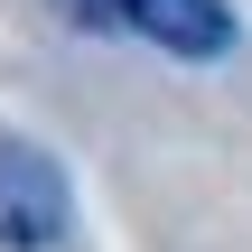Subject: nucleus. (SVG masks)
Returning <instances> with one entry per match:
<instances>
[{"label":"nucleus","instance_id":"1","mask_svg":"<svg viewBox=\"0 0 252 252\" xmlns=\"http://www.w3.org/2000/svg\"><path fill=\"white\" fill-rule=\"evenodd\" d=\"M65 168L37 140H0V252H47L65 243Z\"/></svg>","mask_w":252,"mask_h":252},{"label":"nucleus","instance_id":"2","mask_svg":"<svg viewBox=\"0 0 252 252\" xmlns=\"http://www.w3.org/2000/svg\"><path fill=\"white\" fill-rule=\"evenodd\" d=\"M122 28H140L150 47H168V56H187V65H206V56L234 47V9H224V0H131Z\"/></svg>","mask_w":252,"mask_h":252},{"label":"nucleus","instance_id":"3","mask_svg":"<svg viewBox=\"0 0 252 252\" xmlns=\"http://www.w3.org/2000/svg\"><path fill=\"white\" fill-rule=\"evenodd\" d=\"M47 9H56L65 28H122V19H131V0H47Z\"/></svg>","mask_w":252,"mask_h":252}]
</instances>
